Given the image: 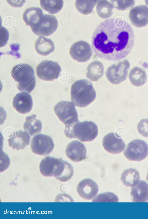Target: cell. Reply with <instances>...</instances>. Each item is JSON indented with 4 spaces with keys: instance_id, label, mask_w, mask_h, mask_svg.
Wrapping results in <instances>:
<instances>
[{
    "instance_id": "83f0119b",
    "label": "cell",
    "mask_w": 148,
    "mask_h": 219,
    "mask_svg": "<svg viewBox=\"0 0 148 219\" xmlns=\"http://www.w3.org/2000/svg\"><path fill=\"white\" fill-rule=\"evenodd\" d=\"M62 0H41L40 4L41 7L50 14H55L60 11L63 5Z\"/></svg>"
},
{
    "instance_id": "ac0fdd59",
    "label": "cell",
    "mask_w": 148,
    "mask_h": 219,
    "mask_svg": "<svg viewBox=\"0 0 148 219\" xmlns=\"http://www.w3.org/2000/svg\"><path fill=\"white\" fill-rule=\"evenodd\" d=\"M63 161L61 158L47 156L43 159L39 165L41 173L45 177H52L56 169Z\"/></svg>"
},
{
    "instance_id": "30bf717a",
    "label": "cell",
    "mask_w": 148,
    "mask_h": 219,
    "mask_svg": "<svg viewBox=\"0 0 148 219\" xmlns=\"http://www.w3.org/2000/svg\"><path fill=\"white\" fill-rule=\"evenodd\" d=\"M31 147L34 154L42 156H46L53 151L54 144L50 136L40 134L34 136L31 141Z\"/></svg>"
},
{
    "instance_id": "e0dca14e",
    "label": "cell",
    "mask_w": 148,
    "mask_h": 219,
    "mask_svg": "<svg viewBox=\"0 0 148 219\" xmlns=\"http://www.w3.org/2000/svg\"><path fill=\"white\" fill-rule=\"evenodd\" d=\"M130 196L134 202L148 201V184L144 181L140 180L137 184L131 187Z\"/></svg>"
},
{
    "instance_id": "7a4b0ae2",
    "label": "cell",
    "mask_w": 148,
    "mask_h": 219,
    "mask_svg": "<svg viewBox=\"0 0 148 219\" xmlns=\"http://www.w3.org/2000/svg\"><path fill=\"white\" fill-rule=\"evenodd\" d=\"M71 95V101L75 106L84 107L94 100L96 92L90 81L82 79L77 81L72 84Z\"/></svg>"
},
{
    "instance_id": "836d02e7",
    "label": "cell",
    "mask_w": 148,
    "mask_h": 219,
    "mask_svg": "<svg viewBox=\"0 0 148 219\" xmlns=\"http://www.w3.org/2000/svg\"><path fill=\"white\" fill-rule=\"evenodd\" d=\"M146 180L148 182V172H147L146 175Z\"/></svg>"
},
{
    "instance_id": "d4e9b609",
    "label": "cell",
    "mask_w": 148,
    "mask_h": 219,
    "mask_svg": "<svg viewBox=\"0 0 148 219\" xmlns=\"http://www.w3.org/2000/svg\"><path fill=\"white\" fill-rule=\"evenodd\" d=\"M140 179L139 172L136 169L130 168L124 171L122 173L121 180L127 187H132L137 184Z\"/></svg>"
},
{
    "instance_id": "2e32d148",
    "label": "cell",
    "mask_w": 148,
    "mask_h": 219,
    "mask_svg": "<svg viewBox=\"0 0 148 219\" xmlns=\"http://www.w3.org/2000/svg\"><path fill=\"white\" fill-rule=\"evenodd\" d=\"M77 191L81 197L85 200H89L96 195L98 191V187L92 180L86 179L78 184Z\"/></svg>"
},
{
    "instance_id": "7c38bea8",
    "label": "cell",
    "mask_w": 148,
    "mask_h": 219,
    "mask_svg": "<svg viewBox=\"0 0 148 219\" xmlns=\"http://www.w3.org/2000/svg\"><path fill=\"white\" fill-rule=\"evenodd\" d=\"M102 145L106 151L113 154L120 153L125 146V143L121 137L113 132L105 136L102 141Z\"/></svg>"
},
{
    "instance_id": "5b68a950",
    "label": "cell",
    "mask_w": 148,
    "mask_h": 219,
    "mask_svg": "<svg viewBox=\"0 0 148 219\" xmlns=\"http://www.w3.org/2000/svg\"><path fill=\"white\" fill-rule=\"evenodd\" d=\"M75 106L72 102L61 101L57 103L54 107V111L56 114L65 126L79 121Z\"/></svg>"
},
{
    "instance_id": "8992f818",
    "label": "cell",
    "mask_w": 148,
    "mask_h": 219,
    "mask_svg": "<svg viewBox=\"0 0 148 219\" xmlns=\"http://www.w3.org/2000/svg\"><path fill=\"white\" fill-rule=\"evenodd\" d=\"M130 67L126 59L110 65L106 72V77L113 85H118L126 80Z\"/></svg>"
},
{
    "instance_id": "f546056e",
    "label": "cell",
    "mask_w": 148,
    "mask_h": 219,
    "mask_svg": "<svg viewBox=\"0 0 148 219\" xmlns=\"http://www.w3.org/2000/svg\"><path fill=\"white\" fill-rule=\"evenodd\" d=\"M119 199L114 194L107 192L98 195L92 201V202H118Z\"/></svg>"
},
{
    "instance_id": "d6a6232c",
    "label": "cell",
    "mask_w": 148,
    "mask_h": 219,
    "mask_svg": "<svg viewBox=\"0 0 148 219\" xmlns=\"http://www.w3.org/2000/svg\"><path fill=\"white\" fill-rule=\"evenodd\" d=\"M0 47L4 46L8 39L9 34L8 31L3 27H0Z\"/></svg>"
},
{
    "instance_id": "8fae6325",
    "label": "cell",
    "mask_w": 148,
    "mask_h": 219,
    "mask_svg": "<svg viewBox=\"0 0 148 219\" xmlns=\"http://www.w3.org/2000/svg\"><path fill=\"white\" fill-rule=\"evenodd\" d=\"M71 56L79 62H85L90 59L92 52L90 44L86 42L80 40L74 43L69 49Z\"/></svg>"
},
{
    "instance_id": "cb8c5ba5",
    "label": "cell",
    "mask_w": 148,
    "mask_h": 219,
    "mask_svg": "<svg viewBox=\"0 0 148 219\" xmlns=\"http://www.w3.org/2000/svg\"><path fill=\"white\" fill-rule=\"evenodd\" d=\"M36 117L35 114L27 117L23 125L25 131L31 136L40 133L42 129L41 122Z\"/></svg>"
},
{
    "instance_id": "52a82bcc",
    "label": "cell",
    "mask_w": 148,
    "mask_h": 219,
    "mask_svg": "<svg viewBox=\"0 0 148 219\" xmlns=\"http://www.w3.org/2000/svg\"><path fill=\"white\" fill-rule=\"evenodd\" d=\"M123 154L125 157L130 160L140 161L147 156L148 145L143 141L134 140L127 145Z\"/></svg>"
},
{
    "instance_id": "4316f807",
    "label": "cell",
    "mask_w": 148,
    "mask_h": 219,
    "mask_svg": "<svg viewBox=\"0 0 148 219\" xmlns=\"http://www.w3.org/2000/svg\"><path fill=\"white\" fill-rule=\"evenodd\" d=\"M114 6L112 3L107 0H100L96 6V11L98 15L103 19L110 17L113 13Z\"/></svg>"
},
{
    "instance_id": "ffe728a7",
    "label": "cell",
    "mask_w": 148,
    "mask_h": 219,
    "mask_svg": "<svg viewBox=\"0 0 148 219\" xmlns=\"http://www.w3.org/2000/svg\"><path fill=\"white\" fill-rule=\"evenodd\" d=\"M43 15L42 11L40 8L32 7L25 10L23 18L26 25L31 28L38 23Z\"/></svg>"
},
{
    "instance_id": "7402d4cb",
    "label": "cell",
    "mask_w": 148,
    "mask_h": 219,
    "mask_svg": "<svg viewBox=\"0 0 148 219\" xmlns=\"http://www.w3.org/2000/svg\"><path fill=\"white\" fill-rule=\"evenodd\" d=\"M73 174L72 166L69 162L63 161L54 172L53 176L58 180L62 181H66L70 179Z\"/></svg>"
},
{
    "instance_id": "484cf974",
    "label": "cell",
    "mask_w": 148,
    "mask_h": 219,
    "mask_svg": "<svg viewBox=\"0 0 148 219\" xmlns=\"http://www.w3.org/2000/svg\"><path fill=\"white\" fill-rule=\"evenodd\" d=\"M129 78L131 84L136 87L143 85L146 82L147 76L145 71L142 68L135 67L130 71Z\"/></svg>"
},
{
    "instance_id": "1f68e13d",
    "label": "cell",
    "mask_w": 148,
    "mask_h": 219,
    "mask_svg": "<svg viewBox=\"0 0 148 219\" xmlns=\"http://www.w3.org/2000/svg\"><path fill=\"white\" fill-rule=\"evenodd\" d=\"M137 128L140 134L145 137H148V119L141 120L138 123Z\"/></svg>"
},
{
    "instance_id": "9a60e30c",
    "label": "cell",
    "mask_w": 148,
    "mask_h": 219,
    "mask_svg": "<svg viewBox=\"0 0 148 219\" xmlns=\"http://www.w3.org/2000/svg\"><path fill=\"white\" fill-rule=\"evenodd\" d=\"M13 108L18 112L24 114L29 112L32 109L33 101L31 95L24 92L17 93L13 99Z\"/></svg>"
},
{
    "instance_id": "9c48e42d",
    "label": "cell",
    "mask_w": 148,
    "mask_h": 219,
    "mask_svg": "<svg viewBox=\"0 0 148 219\" xmlns=\"http://www.w3.org/2000/svg\"><path fill=\"white\" fill-rule=\"evenodd\" d=\"M36 71L37 76L40 79L46 81H53L58 78L61 69L57 62L45 60L38 64Z\"/></svg>"
},
{
    "instance_id": "277c9868",
    "label": "cell",
    "mask_w": 148,
    "mask_h": 219,
    "mask_svg": "<svg viewBox=\"0 0 148 219\" xmlns=\"http://www.w3.org/2000/svg\"><path fill=\"white\" fill-rule=\"evenodd\" d=\"M11 74L18 83L17 88L21 92L30 93L36 86L34 72L32 67L26 63L20 64L12 69Z\"/></svg>"
},
{
    "instance_id": "603a6c76",
    "label": "cell",
    "mask_w": 148,
    "mask_h": 219,
    "mask_svg": "<svg viewBox=\"0 0 148 219\" xmlns=\"http://www.w3.org/2000/svg\"><path fill=\"white\" fill-rule=\"evenodd\" d=\"M104 72V67L101 62L95 61L88 65L86 75L90 81H97L102 76Z\"/></svg>"
},
{
    "instance_id": "6da1fadb",
    "label": "cell",
    "mask_w": 148,
    "mask_h": 219,
    "mask_svg": "<svg viewBox=\"0 0 148 219\" xmlns=\"http://www.w3.org/2000/svg\"><path fill=\"white\" fill-rule=\"evenodd\" d=\"M135 38L132 27L124 18H111L97 27L92 36V46L98 57L116 61L130 53L134 47Z\"/></svg>"
},
{
    "instance_id": "d6986e66",
    "label": "cell",
    "mask_w": 148,
    "mask_h": 219,
    "mask_svg": "<svg viewBox=\"0 0 148 219\" xmlns=\"http://www.w3.org/2000/svg\"><path fill=\"white\" fill-rule=\"evenodd\" d=\"M30 138L29 134L26 132L16 131L12 137L8 139V145L13 149H23L29 144Z\"/></svg>"
},
{
    "instance_id": "f1b7e54d",
    "label": "cell",
    "mask_w": 148,
    "mask_h": 219,
    "mask_svg": "<svg viewBox=\"0 0 148 219\" xmlns=\"http://www.w3.org/2000/svg\"><path fill=\"white\" fill-rule=\"evenodd\" d=\"M96 0H77L75 5L77 11L84 15H88L92 11L97 2Z\"/></svg>"
},
{
    "instance_id": "3957f363",
    "label": "cell",
    "mask_w": 148,
    "mask_h": 219,
    "mask_svg": "<svg viewBox=\"0 0 148 219\" xmlns=\"http://www.w3.org/2000/svg\"><path fill=\"white\" fill-rule=\"evenodd\" d=\"M64 133L69 138H77L83 142H89L96 137L98 129L96 124L92 121H78L65 126Z\"/></svg>"
},
{
    "instance_id": "4fadbf2b",
    "label": "cell",
    "mask_w": 148,
    "mask_h": 219,
    "mask_svg": "<svg viewBox=\"0 0 148 219\" xmlns=\"http://www.w3.org/2000/svg\"><path fill=\"white\" fill-rule=\"evenodd\" d=\"M129 18L132 24L137 27L148 24V7L145 5L135 6L130 11Z\"/></svg>"
},
{
    "instance_id": "ba28073f",
    "label": "cell",
    "mask_w": 148,
    "mask_h": 219,
    "mask_svg": "<svg viewBox=\"0 0 148 219\" xmlns=\"http://www.w3.org/2000/svg\"><path fill=\"white\" fill-rule=\"evenodd\" d=\"M58 26V21L55 16L44 14L38 23L31 28L36 35L47 36L55 32Z\"/></svg>"
},
{
    "instance_id": "5bb4252c",
    "label": "cell",
    "mask_w": 148,
    "mask_h": 219,
    "mask_svg": "<svg viewBox=\"0 0 148 219\" xmlns=\"http://www.w3.org/2000/svg\"><path fill=\"white\" fill-rule=\"evenodd\" d=\"M65 152L66 156L74 162H79L87 158L86 147L82 143L77 140L68 144Z\"/></svg>"
},
{
    "instance_id": "4dcf8cb0",
    "label": "cell",
    "mask_w": 148,
    "mask_h": 219,
    "mask_svg": "<svg viewBox=\"0 0 148 219\" xmlns=\"http://www.w3.org/2000/svg\"><path fill=\"white\" fill-rule=\"evenodd\" d=\"M114 8L117 10H124L129 8L133 7L135 5L134 0H110Z\"/></svg>"
},
{
    "instance_id": "44dd1931",
    "label": "cell",
    "mask_w": 148,
    "mask_h": 219,
    "mask_svg": "<svg viewBox=\"0 0 148 219\" xmlns=\"http://www.w3.org/2000/svg\"><path fill=\"white\" fill-rule=\"evenodd\" d=\"M35 48L39 54L47 56L53 52L55 49L54 43L50 39L43 36H40L36 40Z\"/></svg>"
}]
</instances>
